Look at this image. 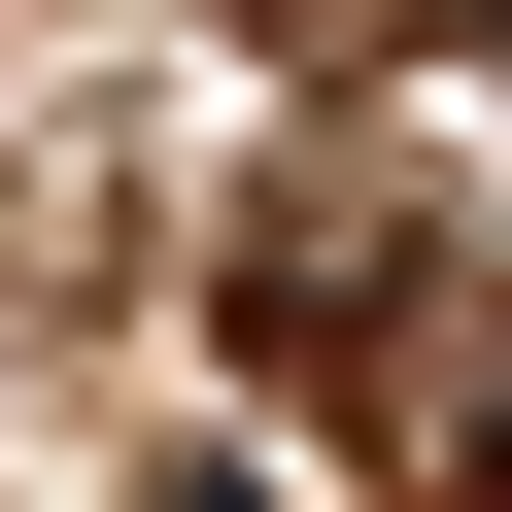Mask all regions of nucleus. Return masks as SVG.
<instances>
[{
	"instance_id": "nucleus-1",
	"label": "nucleus",
	"mask_w": 512,
	"mask_h": 512,
	"mask_svg": "<svg viewBox=\"0 0 512 512\" xmlns=\"http://www.w3.org/2000/svg\"><path fill=\"white\" fill-rule=\"evenodd\" d=\"M478 69H512V0H478Z\"/></svg>"
}]
</instances>
